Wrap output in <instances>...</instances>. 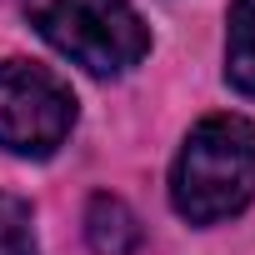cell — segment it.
I'll return each instance as SVG.
<instances>
[{
    "label": "cell",
    "mask_w": 255,
    "mask_h": 255,
    "mask_svg": "<svg viewBox=\"0 0 255 255\" xmlns=\"http://www.w3.org/2000/svg\"><path fill=\"white\" fill-rule=\"evenodd\" d=\"M70 125H75V95L65 90L60 75L30 60L0 65V145L10 155H30V160L55 155Z\"/></svg>",
    "instance_id": "3"
},
{
    "label": "cell",
    "mask_w": 255,
    "mask_h": 255,
    "mask_svg": "<svg viewBox=\"0 0 255 255\" xmlns=\"http://www.w3.org/2000/svg\"><path fill=\"white\" fill-rule=\"evenodd\" d=\"M255 200V125L240 115H205L185 135L170 170V205L190 225L230 220Z\"/></svg>",
    "instance_id": "1"
},
{
    "label": "cell",
    "mask_w": 255,
    "mask_h": 255,
    "mask_svg": "<svg viewBox=\"0 0 255 255\" xmlns=\"http://www.w3.org/2000/svg\"><path fill=\"white\" fill-rule=\"evenodd\" d=\"M85 240L95 255H135L140 250V220L130 215V205L115 195H95L85 205Z\"/></svg>",
    "instance_id": "4"
},
{
    "label": "cell",
    "mask_w": 255,
    "mask_h": 255,
    "mask_svg": "<svg viewBox=\"0 0 255 255\" xmlns=\"http://www.w3.org/2000/svg\"><path fill=\"white\" fill-rule=\"evenodd\" d=\"M0 255H40L30 205L20 195H5V190H0Z\"/></svg>",
    "instance_id": "6"
},
{
    "label": "cell",
    "mask_w": 255,
    "mask_h": 255,
    "mask_svg": "<svg viewBox=\"0 0 255 255\" xmlns=\"http://www.w3.org/2000/svg\"><path fill=\"white\" fill-rule=\"evenodd\" d=\"M225 80H230L240 95H255V0H235V5H230Z\"/></svg>",
    "instance_id": "5"
},
{
    "label": "cell",
    "mask_w": 255,
    "mask_h": 255,
    "mask_svg": "<svg viewBox=\"0 0 255 255\" xmlns=\"http://www.w3.org/2000/svg\"><path fill=\"white\" fill-rule=\"evenodd\" d=\"M25 15L90 75H125L150 50V30L130 10V0H25Z\"/></svg>",
    "instance_id": "2"
}]
</instances>
